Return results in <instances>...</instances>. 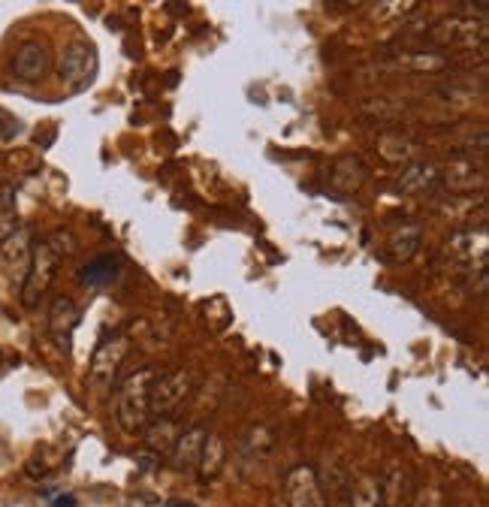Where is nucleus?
<instances>
[{"instance_id":"f8f14e48","label":"nucleus","mask_w":489,"mask_h":507,"mask_svg":"<svg viewBox=\"0 0 489 507\" xmlns=\"http://www.w3.org/2000/svg\"><path fill=\"white\" fill-rule=\"evenodd\" d=\"M432 182H435V167H432V163H414V167H411L408 173L399 178V191L420 194V191H426Z\"/></svg>"},{"instance_id":"a211bd4d","label":"nucleus","mask_w":489,"mask_h":507,"mask_svg":"<svg viewBox=\"0 0 489 507\" xmlns=\"http://www.w3.org/2000/svg\"><path fill=\"white\" fill-rule=\"evenodd\" d=\"M15 233V214L10 205H0V242H6Z\"/></svg>"},{"instance_id":"2eb2a0df","label":"nucleus","mask_w":489,"mask_h":507,"mask_svg":"<svg viewBox=\"0 0 489 507\" xmlns=\"http://www.w3.org/2000/svg\"><path fill=\"white\" fill-rule=\"evenodd\" d=\"M350 507H384L381 502V486L372 477H363L350 489Z\"/></svg>"},{"instance_id":"f03ea898","label":"nucleus","mask_w":489,"mask_h":507,"mask_svg":"<svg viewBox=\"0 0 489 507\" xmlns=\"http://www.w3.org/2000/svg\"><path fill=\"white\" fill-rule=\"evenodd\" d=\"M154 368L142 366L136 368L133 375L124 377V384L118 386V423H122L124 432H142L145 423H149V393L154 384Z\"/></svg>"},{"instance_id":"9b49d317","label":"nucleus","mask_w":489,"mask_h":507,"mask_svg":"<svg viewBox=\"0 0 489 507\" xmlns=\"http://www.w3.org/2000/svg\"><path fill=\"white\" fill-rule=\"evenodd\" d=\"M118 278V260L113 254H100L88 260L79 269V281L88 290H100V287H109L113 281Z\"/></svg>"},{"instance_id":"6e6552de","label":"nucleus","mask_w":489,"mask_h":507,"mask_svg":"<svg viewBox=\"0 0 489 507\" xmlns=\"http://www.w3.org/2000/svg\"><path fill=\"white\" fill-rule=\"evenodd\" d=\"M287 502L290 507H326L321 480L312 468H294L287 477Z\"/></svg>"},{"instance_id":"20e7f679","label":"nucleus","mask_w":489,"mask_h":507,"mask_svg":"<svg viewBox=\"0 0 489 507\" xmlns=\"http://www.w3.org/2000/svg\"><path fill=\"white\" fill-rule=\"evenodd\" d=\"M58 73L73 88H85L97 76V51L88 42H73V46L64 49L61 61H58Z\"/></svg>"},{"instance_id":"9d476101","label":"nucleus","mask_w":489,"mask_h":507,"mask_svg":"<svg viewBox=\"0 0 489 507\" xmlns=\"http://www.w3.org/2000/svg\"><path fill=\"white\" fill-rule=\"evenodd\" d=\"M432 40L448 42V46H475V40H486V24L480 22L475 28V22L450 19V22H441L439 28L432 31Z\"/></svg>"},{"instance_id":"6ab92c4d","label":"nucleus","mask_w":489,"mask_h":507,"mask_svg":"<svg viewBox=\"0 0 489 507\" xmlns=\"http://www.w3.org/2000/svg\"><path fill=\"white\" fill-rule=\"evenodd\" d=\"M51 507H76V498H73V495H64V498H51Z\"/></svg>"},{"instance_id":"7ed1b4c3","label":"nucleus","mask_w":489,"mask_h":507,"mask_svg":"<svg viewBox=\"0 0 489 507\" xmlns=\"http://www.w3.org/2000/svg\"><path fill=\"white\" fill-rule=\"evenodd\" d=\"M191 390H194V375L185 372V368L154 377L149 393V414H154L158 420L173 417L185 405V399L191 396Z\"/></svg>"},{"instance_id":"0eeeda50","label":"nucleus","mask_w":489,"mask_h":507,"mask_svg":"<svg viewBox=\"0 0 489 507\" xmlns=\"http://www.w3.org/2000/svg\"><path fill=\"white\" fill-rule=\"evenodd\" d=\"M79 321H82V312L70 296H58L55 303H51L49 332H51V339L58 341V348H64V350L73 348V332H76V326H79Z\"/></svg>"},{"instance_id":"f3484780","label":"nucleus","mask_w":489,"mask_h":507,"mask_svg":"<svg viewBox=\"0 0 489 507\" xmlns=\"http://www.w3.org/2000/svg\"><path fill=\"white\" fill-rule=\"evenodd\" d=\"M417 248H420V230L417 227H408V230H402V236L393 239V245H390V251L396 260H408L411 254H417Z\"/></svg>"},{"instance_id":"ddd939ff","label":"nucleus","mask_w":489,"mask_h":507,"mask_svg":"<svg viewBox=\"0 0 489 507\" xmlns=\"http://www.w3.org/2000/svg\"><path fill=\"white\" fill-rule=\"evenodd\" d=\"M224 457H227V450H224V444H221V438L209 435V438H205V444H203V457H200V466H196V468H200L205 477H212V475H218Z\"/></svg>"},{"instance_id":"39448f33","label":"nucleus","mask_w":489,"mask_h":507,"mask_svg":"<svg viewBox=\"0 0 489 507\" xmlns=\"http://www.w3.org/2000/svg\"><path fill=\"white\" fill-rule=\"evenodd\" d=\"M127 350H131V339L122 332H113L100 341L91 357V375L97 384H113L118 375V366L124 363Z\"/></svg>"},{"instance_id":"4468645a","label":"nucleus","mask_w":489,"mask_h":507,"mask_svg":"<svg viewBox=\"0 0 489 507\" xmlns=\"http://www.w3.org/2000/svg\"><path fill=\"white\" fill-rule=\"evenodd\" d=\"M448 178L453 182V187H457V191H475L477 185H484V182H480L484 176H480L477 169H475V160H457V163L450 167ZM450 182H448V185H450Z\"/></svg>"},{"instance_id":"f257e3e1","label":"nucleus","mask_w":489,"mask_h":507,"mask_svg":"<svg viewBox=\"0 0 489 507\" xmlns=\"http://www.w3.org/2000/svg\"><path fill=\"white\" fill-rule=\"evenodd\" d=\"M73 236L58 230L49 239H40L37 245L31 248V263L28 272H24V285H22V303L24 305H37L42 296L49 294L51 281H55L58 266L67 254H73Z\"/></svg>"},{"instance_id":"dca6fc26","label":"nucleus","mask_w":489,"mask_h":507,"mask_svg":"<svg viewBox=\"0 0 489 507\" xmlns=\"http://www.w3.org/2000/svg\"><path fill=\"white\" fill-rule=\"evenodd\" d=\"M176 438H178V432H176L173 417H163V420H158V423H151V429H149L151 450H173Z\"/></svg>"},{"instance_id":"1a4fd4ad","label":"nucleus","mask_w":489,"mask_h":507,"mask_svg":"<svg viewBox=\"0 0 489 507\" xmlns=\"http://www.w3.org/2000/svg\"><path fill=\"white\" fill-rule=\"evenodd\" d=\"M205 438H209V429L203 426H191L185 429V432H178L176 444H173V468L176 471H194L196 466H200V457H203V444Z\"/></svg>"},{"instance_id":"423d86ee","label":"nucleus","mask_w":489,"mask_h":507,"mask_svg":"<svg viewBox=\"0 0 489 507\" xmlns=\"http://www.w3.org/2000/svg\"><path fill=\"white\" fill-rule=\"evenodd\" d=\"M49 67H51L49 49L42 46V42H37V40L22 42V46L13 51L10 70L19 76V79H24V82H40L42 76L49 73Z\"/></svg>"}]
</instances>
